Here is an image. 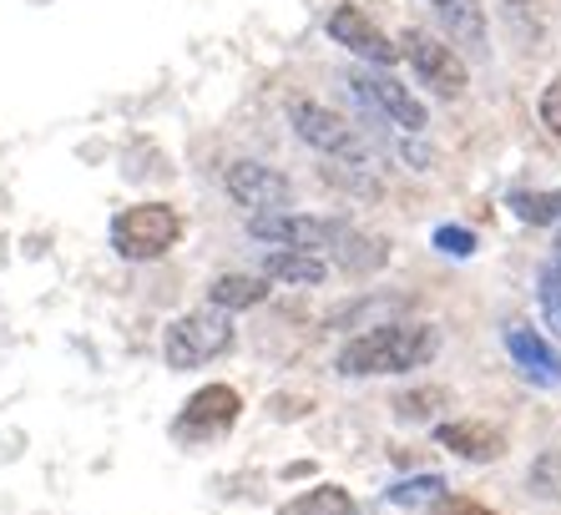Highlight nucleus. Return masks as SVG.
Listing matches in <instances>:
<instances>
[{
  "instance_id": "1",
  "label": "nucleus",
  "mask_w": 561,
  "mask_h": 515,
  "mask_svg": "<svg viewBox=\"0 0 561 515\" xmlns=\"http://www.w3.org/2000/svg\"><path fill=\"white\" fill-rule=\"evenodd\" d=\"M440 354V334L431 323H375L365 334H354L340 348L334 369L354 379H379V374H410Z\"/></svg>"
},
{
  "instance_id": "2",
  "label": "nucleus",
  "mask_w": 561,
  "mask_h": 515,
  "mask_svg": "<svg viewBox=\"0 0 561 515\" xmlns=\"http://www.w3.org/2000/svg\"><path fill=\"white\" fill-rule=\"evenodd\" d=\"M183 238V213L172 203H137L122 207L112 218V248H117L127 263H152V258H168Z\"/></svg>"
},
{
  "instance_id": "3",
  "label": "nucleus",
  "mask_w": 561,
  "mask_h": 515,
  "mask_svg": "<svg viewBox=\"0 0 561 515\" xmlns=\"http://www.w3.org/2000/svg\"><path fill=\"white\" fill-rule=\"evenodd\" d=\"M228 348H233V319L222 309H193L183 319H172L168 334H162L168 369H203Z\"/></svg>"
},
{
  "instance_id": "4",
  "label": "nucleus",
  "mask_w": 561,
  "mask_h": 515,
  "mask_svg": "<svg viewBox=\"0 0 561 515\" xmlns=\"http://www.w3.org/2000/svg\"><path fill=\"white\" fill-rule=\"evenodd\" d=\"M350 232L344 218H309V213H268V218H249V238L274 248H299V253H334L340 238Z\"/></svg>"
},
{
  "instance_id": "5",
  "label": "nucleus",
  "mask_w": 561,
  "mask_h": 515,
  "mask_svg": "<svg viewBox=\"0 0 561 515\" xmlns=\"http://www.w3.org/2000/svg\"><path fill=\"white\" fill-rule=\"evenodd\" d=\"M222 187L238 207H249L253 218H268V213H288L294 207V182L284 178L268 162H253V157H238L222 168Z\"/></svg>"
},
{
  "instance_id": "6",
  "label": "nucleus",
  "mask_w": 561,
  "mask_h": 515,
  "mask_svg": "<svg viewBox=\"0 0 561 515\" xmlns=\"http://www.w3.org/2000/svg\"><path fill=\"white\" fill-rule=\"evenodd\" d=\"M288 127L299 131V142H309L313 152H324V157H365L359 152V131L350 127V116L329 112L324 102L294 96V102H288Z\"/></svg>"
},
{
  "instance_id": "7",
  "label": "nucleus",
  "mask_w": 561,
  "mask_h": 515,
  "mask_svg": "<svg viewBox=\"0 0 561 515\" xmlns=\"http://www.w3.org/2000/svg\"><path fill=\"white\" fill-rule=\"evenodd\" d=\"M350 91L365 102L369 116H379V122H390V127H405V131H425V106L410 96L400 81L390 77V71H354L350 77Z\"/></svg>"
},
{
  "instance_id": "8",
  "label": "nucleus",
  "mask_w": 561,
  "mask_h": 515,
  "mask_svg": "<svg viewBox=\"0 0 561 515\" xmlns=\"http://www.w3.org/2000/svg\"><path fill=\"white\" fill-rule=\"evenodd\" d=\"M400 52H405V61L415 66V77L431 91H440V96H460V91H466V61H460L445 41H435L431 31L410 26L405 36H400Z\"/></svg>"
},
{
  "instance_id": "9",
  "label": "nucleus",
  "mask_w": 561,
  "mask_h": 515,
  "mask_svg": "<svg viewBox=\"0 0 561 515\" xmlns=\"http://www.w3.org/2000/svg\"><path fill=\"white\" fill-rule=\"evenodd\" d=\"M238 414H243V400H238L233 385H203L193 400L183 404L172 435L178 439H213V435H222V430H233Z\"/></svg>"
},
{
  "instance_id": "10",
  "label": "nucleus",
  "mask_w": 561,
  "mask_h": 515,
  "mask_svg": "<svg viewBox=\"0 0 561 515\" xmlns=\"http://www.w3.org/2000/svg\"><path fill=\"white\" fill-rule=\"evenodd\" d=\"M329 36L340 41L344 52L359 56V61L379 66V71H390V66L400 61V46H394V41L385 36V31H379L359 5H340V11L329 15Z\"/></svg>"
},
{
  "instance_id": "11",
  "label": "nucleus",
  "mask_w": 561,
  "mask_h": 515,
  "mask_svg": "<svg viewBox=\"0 0 561 515\" xmlns=\"http://www.w3.org/2000/svg\"><path fill=\"white\" fill-rule=\"evenodd\" d=\"M435 439H440V450L460 455L470 465H491L506 450V435L496 425H485V420H450V425L435 430Z\"/></svg>"
},
{
  "instance_id": "12",
  "label": "nucleus",
  "mask_w": 561,
  "mask_h": 515,
  "mask_svg": "<svg viewBox=\"0 0 561 515\" xmlns=\"http://www.w3.org/2000/svg\"><path fill=\"white\" fill-rule=\"evenodd\" d=\"M506 354L516 359V369H522L526 379H536V385H561L557 348L536 334V329H526V323H511V329H506Z\"/></svg>"
},
{
  "instance_id": "13",
  "label": "nucleus",
  "mask_w": 561,
  "mask_h": 515,
  "mask_svg": "<svg viewBox=\"0 0 561 515\" xmlns=\"http://www.w3.org/2000/svg\"><path fill=\"white\" fill-rule=\"evenodd\" d=\"M263 278L268 284H299V288H319L329 278V263L319 253H299V248H274L263 253Z\"/></svg>"
},
{
  "instance_id": "14",
  "label": "nucleus",
  "mask_w": 561,
  "mask_h": 515,
  "mask_svg": "<svg viewBox=\"0 0 561 515\" xmlns=\"http://www.w3.org/2000/svg\"><path fill=\"white\" fill-rule=\"evenodd\" d=\"M263 298H268V278H263V273H218L208 288V304L222 313L259 309Z\"/></svg>"
},
{
  "instance_id": "15",
  "label": "nucleus",
  "mask_w": 561,
  "mask_h": 515,
  "mask_svg": "<svg viewBox=\"0 0 561 515\" xmlns=\"http://www.w3.org/2000/svg\"><path fill=\"white\" fill-rule=\"evenodd\" d=\"M278 515H359V505H354V495L344 485L324 480V485H313L304 495H294L288 505H278Z\"/></svg>"
},
{
  "instance_id": "16",
  "label": "nucleus",
  "mask_w": 561,
  "mask_h": 515,
  "mask_svg": "<svg viewBox=\"0 0 561 515\" xmlns=\"http://www.w3.org/2000/svg\"><path fill=\"white\" fill-rule=\"evenodd\" d=\"M334 258L344 263V273H375L385 258H390V243L385 238H369V232L350 228L340 238V248H334Z\"/></svg>"
},
{
  "instance_id": "17",
  "label": "nucleus",
  "mask_w": 561,
  "mask_h": 515,
  "mask_svg": "<svg viewBox=\"0 0 561 515\" xmlns=\"http://www.w3.org/2000/svg\"><path fill=\"white\" fill-rule=\"evenodd\" d=\"M506 207L531 228H551V222H561V187L557 193H511Z\"/></svg>"
},
{
  "instance_id": "18",
  "label": "nucleus",
  "mask_w": 561,
  "mask_h": 515,
  "mask_svg": "<svg viewBox=\"0 0 561 515\" xmlns=\"http://www.w3.org/2000/svg\"><path fill=\"white\" fill-rule=\"evenodd\" d=\"M445 21H450V31H456L466 46H476V52L485 46V15H481L476 0H456V5H445Z\"/></svg>"
},
{
  "instance_id": "19",
  "label": "nucleus",
  "mask_w": 561,
  "mask_h": 515,
  "mask_svg": "<svg viewBox=\"0 0 561 515\" xmlns=\"http://www.w3.org/2000/svg\"><path fill=\"white\" fill-rule=\"evenodd\" d=\"M506 21L516 36L541 41V31H547V0H506Z\"/></svg>"
},
{
  "instance_id": "20",
  "label": "nucleus",
  "mask_w": 561,
  "mask_h": 515,
  "mask_svg": "<svg viewBox=\"0 0 561 515\" xmlns=\"http://www.w3.org/2000/svg\"><path fill=\"white\" fill-rule=\"evenodd\" d=\"M531 490L541 501H561V445H547L531 465Z\"/></svg>"
},
{
  "instance_id": "21",
  "label": "nucleus",
  "mask_w": 561,
  "mask_h": 515,
  "mask_svg": "<svg viewBox=\"0 0 561 515\" xmlns=\"http://www.w3.org/2000/svg\"><path fill=\"white\" fill-rule=\"evenodd\" d=\"M445 495V480L440 476H415L405 485H390L385 490V501L390 505H435Z\"/></svg>"
},
{
  "instance_id": "22",
  "label": "nucleus",
  "mask_w": 561,
  "mask_h": 515,
  "mask_svg": "<svg viewBox=\"0 0 561 515\" xmlns=\"http://www.w3.org/2000/svg\"><path fill=\"white\" fill-rule=\"evenodd\" d=\"M440 404H445V389H410V394L394 400V410H400V420H431Z\"/></svg>"
},
{
  "instance_id": "23",
  "label": "nucleus",
  "mask_w": 561,
  "mask_h": 515,
  "mask_svg": "<svg viewBox=\"0 0 561 515\" xmlns=\"http://www.w3.org/2000/svg\"><path fill=\"white\" fill-rule=\"evenodd\" d=\"M435 248H440L445 258H470V253H476V232L456 228V222H445V228H435Z\"/></svg>"
},
{
  "instance_id": "24",
  "label": "nucleus",
  "mask_w": 561,
  "mask_h": 515,
  "mask_svg": "<svg viewBox=\"0 0 561 515\" xmlns=\"http://www.w3.org/2000/svg\"><path fill=\"white\" fill-rule=\"evenodd\" d=\"M536 116H541V127L551 131L561 142V81H551L547 91H541V102H536Z\"/></svg>"
},
{
  "instance_id": "25",
  "label": "nucleus",
  "mask_w": 561,
  "mask_h": 515,
  "mask_svg": "<svg viewBox=\"0 0 561 515\" xmlns=\"http://www.w3.org/2000/svg\"><path fill=\"white\" fill-rule=\"evenodd\" d=\"M541 313H547V323L561 334V273H541Z\"/></svg>"
},
{
  "instance_id": "26",
  "label": "nucleus",
  "mask_w": 561,
  "mask_h": 515,
  "mask_svg": "<svg viewBox=\"0 0 561 515\" xmlns=\"http://www.w3.org/2000/svg\"><path fill=\"white\" fill-rule=\"evenodd\" d=\"M425 515H496V511L481 501H470V495H440L435 505H425Z\"/></svg>"
},
{
  "instance_id": "27",
  "label": "nucleus",
  "mask_w": 561,
  "mask_h": 515,
  "mask_svg": "<svg viewBox=\"0 0 561 515\" xmlns=\"http://www.w3.org/2000/svg\"><path fill=\"white\" fill-rule=\"evenodd\" d=\"M551 248H557V263H551V273H561V238H557V243H551Z\"/></svg>"
},
{
  "instance_id": "28",
  "label": "nucleus",
  "mask_w": 561,
  "mask_h": 515,
  "mask_svg": "<svg viewBox=\"0 0 561 515\" xmlns=\"http://www.w3.org/2000/svg\"><path fill=\"white\" fill-rule=\"evenodd\" d=\"M431 5H440V11H445V5H456V0H431Z\"/></svg>"
}]
</instances>
